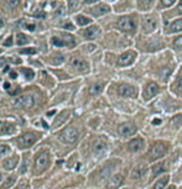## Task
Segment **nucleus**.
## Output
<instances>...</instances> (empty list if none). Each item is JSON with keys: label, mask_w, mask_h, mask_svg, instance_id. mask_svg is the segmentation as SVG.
I'll list each match as a JSON object with an SVG mask.
<instances>
[{"label": "nucleus", "mask_w": 182, "mask_h": 189, "mask_svg": "<svg viewBox=\"0 0 182 189\" xmlns=\"http://www.w3.org/2000/svg\"><path fill=\"white\" fill-rule=\"evenodd\" d=\"M79 137V131L75 126H68L66 127L61 134H60V140L65 143H75Z\"/></svg>", "instance_id": "nucleus-1"}, {"label": "nucleus", "mask_w": 182, "mask_h": 189, "mask_svg": "<svg viewBox=\"0 0 182 189\" xmlns=\"http://www.w3.org/2000/svg\"><path fill=\"white\" fill-rule=\"evenodd\" d=\"M50 163V153L47 151H44L41 152L35 160V167H33V172L35 173H41L45 169L48 167Z\"/></svg>", "instance_id": "nucleus-2"}, {"label": "nucleus", "mask_w": 182, "mask_h": 189, "mask_svg": "<svg viewBox=\"0 0 182 189\" xmlns=\"http://www.w3.org/2000/svg\"><path fill=\"white\" fill-rule=\"evenodd\" d=\"M166 151H167V146H166L165 142H160V141L159 142H155L152 145V147L150 148V151H149V158L151 161L159 160L162 156H165Z\"/></svg>", "instance_id": "nucleus-3"}, {"label": "nucleus", "mask_w": 182, "mask_h": 189, "mask_svg": "<svg viewBox=\"0 0 182 189\" xmlns=\"http://www.w3.org/2000/svg\"><path fill=\"white\" fill-rule=\"evenodd\" d=\"M117 26L119 30L125 31V32H130L135 30V22L130 16H121L117 21Z\"/></svg>", "instance_id": "nucleus-4"}, {"label": "nucleus", "mask_w": 182, "mask_h": 189, "mask_svg": "<svg viewBox=\"0 0 182 189\" xmlns=\"http://www.w3.org/2000/svg\"><path fill=\"white\" fill-rule=\"evenodd\" d=\"M36 139L37 137H36L35 134H32V132H26V134H23L17 139V145H19L20 148H29L36 142Z\"/></svg>", "instance_id": "nucleus-5"}, {"label": "nucleus", "mask_w": 182, "mask_h": 189, "mask_svg": "<svg viewBox=\"0 0 182 189\" xmlns=\"http://www.w3.org/2000/svg\"><path fill=\"white\" fill-rule=\"evenodd\" d=\"M118 132L121 137H130V136L135 135L136 126L131 122H124L118 127Z\"/></svg>", "instance_id": "nucleus-6"}, {"label": "nucleus", "mask_w": 182, "mask_h": 189, "mask_svg": "<svg viewBox=\"0 0 182 189\" xmlns=\"http://www.w3.org/2000/svg\"><path fill=\"white\" fill-rule=\"evenodd\" d=\"M135 57H136V53H135L134 51L124 52V53L120 56V57L118 58L117 63H118V66H121V67H124V66H129V64H131V63L134 62Z\"/></svg>", "instance_id": "nucleus-7"}, {"label": "nucleus", "mask_w": 182, "mask_h": 189, "mask_svg": "<svg viewBox=\"0 0 182 189\" xmlns=\"http://www.w3.org/2000/svg\"><path fill=\"white\" fill-rule=\"evenodd\" d=\"M14 104L16 106H20V108H32L35 104L33 97L32 95H20L19 98H16L14 100Z\"/></svg>", "instance_id": "nucleus-8"}, {"label": "nucleus", "mask_w": 182, "mask_h": 189, "mask_svg": "<svg viewBox=\"0 0 182 189\" xmlns=\"http://www.w3.org/2000/svg\"><path fill=\"white\" fill-rule=\"evenodd\" d=\"M71 66L79 72H87L89 69L88 62L81 57H72L71 58Z\"/></svg>", "instance_id": "nucleus-9"}, {"label": "nucleus", "mask_w": 182, "mask_h": 189, "mask_svg": "<svg viewBox=\"0 0 182 189\" xmlns=\"http://www.w3.org/2000/svg\"><path fill=\"white\" fill-rule=\"evenodd\" d=\"M118 93L120 94L121 97H125V98H134L136 95L135 88L131 87V85H129V84H121L118 88Z\"/></svg>", "instance_id": "nucleus-10"}, {"label": "nucleus", "mask_w": 182, "mask_h": 189, "mask_svg": "<svg viewBox=\"0 0 182 189\" xmlns=\"http://www.w3.org/2000/svg\"><path fill=\"white\" fill-rule=\"evenodd\" d=\"M124 180V176L121 173H117L114 176H112L110 178H109L108 183H107V189H117L121 185Z\"/></svg>", "instance_id": "nucleus-11"}, {"label": "nucleus", "mask_w": 182, "mask_h": 189, "mask_svg": "<svg viewBox=\"0 0 182 189\" xmlns=\"http://www.w3.org/2000/svg\"><path fill=\"white\" fill-rule=\"evenodd\" d=\"M146 172H148V167L146 166H145V164H138V166L134 167V169L131 171L130 177H131V179L136 180V179H140L141 177H144L145 174H146Z\"/></svg>", "instance_id": "nucleus-12"}, {"label": "nucleus", "mask_w": 182, "mask_h": 189, "mask_svg": "<svg viewBox=\"0 0 182 189\" xmlns=\"http://www.w3.org/2000/svg\"><path fill=\"white\" fill-rule=\"evenodd\" d=\"M107 149V142L103 139H97L92 143V151L94 155H102Z\"/></svg>", "instance_id": "nucleus-13"}, {"label": "nucleus", "mask_w": 182, "mask_h": 189, "mask_svg": "<svg viewBox=\"0 0 182 189\" xmlns=\"http://www.w3.org/2000/svg\"><path fill=\"white\" fill-rule=\"evenodd\" d=\"M159 90H160V88H159V85H157L155 82L148 83V85L145 87V93H144L145 99H150V98L155 97L156 94L159 93Z\"/></svg>", "instance_id": "nucleus-14"}, {"label": "nucleus", "mask_w": 182, "mask_h": 189, "mask_svg": "<svg viewBox=\"0 0 182 189\" xmlns=\"http://www.w3.org/2000/svg\"><path fill=\"white\" fill-rule=\"evenodd\" d=\"M142 25H144V31L145 32H146V33H151V32L155 31V29L157 26V22H156V20H155L154 17L148 16V17H145Z\"/></svg>", "instance_id": "nucleus-15"}, {"label": "nucleus", "mask_w": 182, "mask_h": 189, "mask_svg": "<svg viewBox=\"0 0 182 189\" xmlns=\"http://www.w3.org/2000/svg\"><path fill=\"white\" fill-rule=\"evenodd\" d=\"M19 161H20L19 156H11L3 162V167L6 169V171H12V169H15L16 166L19 164Z\"/></svg>", "instance_id": "nucleus-16"}, {"label": "nucleus", "mask_w": 182, "mask_h": 189, "mask_svg": "<svg viewBox=\"0 0 182 189\" xmlns=\"http://www.w3.org/2000/svg\"><path fill=\"white\" fill-rule=\"evenodd\" d=\"M144 147V140L142 139H133L129 143H128V148L130 152H139L140 149H142Z\"/></svg>", "instance_id": "nucleus-17"}, {"label": "nucleus", "mask_w": 182, "mask_h": 189, "mask_svg": "<svg viewBox=\"0 0 182 189\" xmlns=\"http://www.w3.org/2000/svg\"><path fill=\"white\" fill-rule=\"evenodd\" d=\"M100 35V29L98 26H90L84 31V37L87 40H94Z\"/></svg>", "instance_id": "nucleus-18"}, {"label": "nucleus", "mask_w": 182, "mask_h": 189, "mask_svg": "<svg viewBox=\"0 0 182 189\" xmlns=\"http://www.w3.org/2000/svg\"><path fill=\"white\" fill-rule=\"evenodd\" d=\"M69 118V111H67V110H65V111H62L61 114L54 119V121H53V126H61L62 124H65V121L67 120Z\"/></svg>", "instance_id": "nucleus-19"}, {"label": "nucleus", "mask_w": 182, "mask_h": 189, "mask_svg": "<svg viewBox=\"0 0 182 189\" xmlns=\"http://www.w3.org/2000/svg\"><path fill=\"white\" fill-rule=\"evenodd\" d=\"M109 11H110V8H109L108 5H105V4H102V5L96 6V8L92 10V14L96 15V16H100V15H104V14H107V12H109Z\"/></svg>", "instance_id": "nucleus-20"}, {"label": "nucleus", "mask_w": 182, "mask_h": 189, "mask_svg": "<svg viewBox=\"0 0 182 189\" xmlns=\"http://www.w3.org/2000/svg\"><path fill=\"white\" fill-rule=\"evenodd\" d=\"M167 162H162V163H157L155 166H152V173L154 176H159L161 173H163L167 169Z\"/></svg>", "instance_id": "nucleus-21"}, {"label": "nucleus", "mask_w": 182, "mask_h": 189, "mask_svg": "<svg viewBox=\"0 0 182 189\" xmlns=\"http://www.w3.org/2000/svg\"><path fill=\"white\" fill-rule=\"evenodd\" d=\"M19 3H20V0H4V8L6 10L12 11L19 6Z\"/></svg>", "instance_id": "nucleus-22"}, {"label": "nucleus", "mask_w": 182, "mask_h": 189, "mask_svg": "<svg viewBox=\"0 0 182 189\" xmlns=\"http://www.w3.org/2000/svg\"><path fill=\"white\" fill-rule=\"evenodd\" d=\"M167 182H169V177H167V176H163V177H161V178L155 183V185L152 187V189H163V188L167 185Z\"/></svg>", "instance_id": "nucleus-23"}, {"label": "nucleus", "mask_w": 182, "mask_h": 189, "mask_svg": "<svg viewBox=\"0 0 182 189\" xmlns=\"http://www.w3.org/2000/svg\"><path fill=\"white\" fill-rule=\"evenodd\" d=\"M182 30V17L178 19V20L173 21L171 25H170V29H169V32H178Z\"/></svg>", "instance_id": "nucleus-24"}, {"label": "nucleus", "mask_w": 182, "mask_h": 189, "mask_svg": "<svg viewBox=\"0 0 182 189\" xmlns=\"http://www.w3.org/2000/svg\"><path fill=\"white\" fill-rule=\"evenodd\" d=\"M103 90V84L102 83H96L89 88V94L90 95H98L99 93H102Z\"/></svg>", "instance_id": "nucleus-25"}, {"label": "nucleus", "mask_w": 182, "mask_h": 189, "mask_svg": "<svg viewBox=\"0 0 182 189\" xmlns=\"http://www.w3.org/2000/svg\"><path fill=\"white\" fill-rule=\"evenodd\" d=\"M62 40L65 42V46H67V47H73L76 45V40H75V37L72 36V35H65V36H62Z\"/></svg>", "instance_id": "nucleus-26"}, {"label": "nucleus", "mask_w": 182, "mask_h": 189, "mask_svg": "<svg viewBox=\"0 0 182 189\" xmlns=\"http://www.w3.org/2000/svg\"><path fill=\"white\" fill-rule=\"evenodd\" d=\"M29 41H30L29 37H27L25 33H17V36H16V42H17V45H19V46L26 45Z\"/></svg>", "instance_id": "nucleus-27"}, {"label": "nucleus", "mask_w": 182, "mask_h": 189, "mask_svg": "<svg viewBox=\"0 0 182 189\" xmlns=\"http://www.w3.org/2000/svg\"><path fill=\"white\" fill-rule=\"evenodd\" d=\"M76 20H77V24L81 25V26H86V25L90 24V19H88V17H86L83 15H78L76 17Z\"/></svg>", "instance_id": "nucleus-28"}, {"label": "nucleus", "mask_w": 182, "mask_h": 189, "mask_svg": "<svg viewBox=\"0 0 182 189\" xmlns=\"http://www.w3.org/2000/svg\"><path fill=\"white\" fill-rule=\"evenodd\" d=\"M15 182H16V177L12 174V176H10L6 180H5V183H4V185H3V189H9V188H11L14 184H15Z\"/></svg>", "instance_id": "nucleus-29"}, {"label": "nucleus", "mask_w": 182, "mask_h": 189, "mask_svg": "<svg viewBox=\"0 0 182 189\" xmlns=\"http://www.w3.org/2000/svg\"><path fill=\"white\" fill-rule=\"evenodd\" d=\"M181 124H182V115H177L170 121V125L173 127H178V126H181Z\"/></svg>", "instance_id": "nucleus-30"}, {"label": "nucleus", "mask_w": 182, "mask_h": 189, "mask_svg": "<svg viewBox=\"0 0 182 189\" xmlns=\"http://www.w3.org/2000/svg\"><path fill=\"white\" fill-rule=\"evenodd\" d=\"M51 42H52L53 46H56V47H63L65 46V42L62 40V37H52Z\"/></svg>", "instance_id": "nucleus-31"}, {"label": "nucleus", "mask_w": 182, "mask_h": 189, "mask_svg": "<svg viewBox=\"0 0 182 189\" xmlns=\"http://www.w3.org/2000/svg\"><path fill=\"white\" fill-rule=\"evenodd\" d=\"M23 73L25 74L26 79H29V81L33 79V77H35V72H33L32 69H30V68H24V69H23Z\"/></svg>", "instance_id": "nucleus-32"}, {"label": "nucleus", "mask_w": 182, "mask_h": 189, "mask_svg": "<svg viewBox=\"0 0 182 189\" xmlns=\"http://www.w3.org/2000/svg\"><path fill=\"white\" fill-rule=\"evenodd\" d=\"M140 9H149L150 5L152 4V0H138Z\"/></svg>", "instance_id": "nucleus-33"}, {"label": "nucleus", "mask_w": 182, "mask_h": 189, "mask_svg": "<svg viewBox=\"0 0 182 189\" xmlns=\"http://www.w3.org/2000/svg\"><path fill=\"white\" fill-rule=\"evenodd\" d=\"M63 61H65V58H63V56H62V54H56V56H53L52 60H51V62H52L53 64H61Z\"/></svg>", "instance_id": "nucleus-34"}, {"label": "nucleus", "mask_w": 182, "mask_h": 189, "mask_svg": "<svg viewBox=\"0 0 182 189\" xmlns=\"http://www.w3.org/2000/svg\"><path fill=\"white\" fill-rule=\"evenodd\" d=\"M65 14H66L65 6H60V8H57L56 11H54V17H62Z\"/></svg>", "instance_id": "nucleus-35"}, {"label": "nucleus", "mask_w": 182, "mask_h": 189, "mask_svg": "<svg viewBox=\"0 0 182 189\" xmlns=\"http://www.w3.org/2000/svg\"><path fill=\"white\" fill-rule=\"evenodd\" d=\"M10 152V147L8 145H0V156H4Z\"/></svg>", "instance_id": "nucleus-36"}, {"label": "nucleus", "mask_w": 182, "mask_h": 189, "mask_svg": "<svg viewBox=\"0 0 182 189\" xmlns=\"http://www.w3.org/2000/svg\"><path fill=\"white\" fill-rule=\"evenodd\" d=\"M78 4H79L78 0H68V6H69V10L71 11H73L78 6Z\"/></svg>", "instance_id": "nucleus-37"}, {"label": "nucleus", "mask_w": 182, "mask_h": 189, "mask_svg": "<svg viewBox=\"0 0 182 189\" xmlns=\"http://www.w3.org/2000/svg\"><path fill=\"white\" fill-rule=\"evenodd\" d=\"M173 46L178 50H182V36H178L177 39L173 41Z\"/></svg>", "instance_id": "nucleus-38"}, {"label": "nucleus", "mask_w": 182, "mask_h": 189, "mask_svg": "<svg viewBox=\"0 0 182 189\" xmlns=\"http://www.w3.org/2000/svg\"><path fill=\"white\" fill-rule=\"evenodd\" d=\"M20 53H23V54H35L36 48H24V50L20 51Z\"/></svg>", "instance_id": "nucleus-39"}, {"label": "nucleus", "mask_w": 182, "mask_h": 189, "mask_svg": "<svg viewBox=\"0 0 182 189\" xmlns=\"http://www.w3.org/2000/svg\"><path fill=\"white\" fill-rule=\"evenodd\" d=\"M175 87H176V91H177L178 94H182V78L177 81V83H176Z\"/></svg>", "instance_id": "nucleus-40"}, {"label": "nucleus", "mask_w": 182, "mask_h": 189, "mask_svg": "<svg viewBox=\"0 0 182 189\" xmlns=\"http://www.w3.org/2000/svg\"><path fill=\"white\" fill-rule=\"evenodd\" d=\"M175 2H176V0H161L162 5L165 6V8H167V6H171V5H172Z\"/></svg>", "instance_id": "nucleus-41"}, {"label": "nucleus", "mask_w": 182, "mask_h": 189, "mask_svg": "<svg viewBox=\"0 0 182 189\" xmlns=\"http://www.w3.org/2000/svg\"><path fill=\"white\" fill-rule=\"evenodd\" d=\"M24 29H26V30H29V31H35L36 25H35V24H25V25H24Z\"/></svg>", "instance_id": "nucleus-42"}, {"label": "nucleus", "mask_w": 182, "mask_h": 189, "mask_svg": "<svg viewBox=\"0 0 182 189\" xmlns=\"http://www.w3.org/2000/svg\"><path fill=\"white\" fill-rule=\"evenodd\" d=\"M29 188V183L26 182V180H23L20 184H19V187H17V189H27Z\"/></svg>", "instance_id": "nucleus-43"}, {"label": "nucleus", "mask_w": 182, "mask_h": 189, "mask_svg": "<svg viewBox=\"0 0 182 189\" xmlns=\"http://www.w3.org/2000/svg\"><path fill=\"white\" fill-rule=\"evenodd\" d=\"M3 131L4 132H12L14 131V127H12V125H4Z\"/></svg>", "instance_id": "nucleus-44"}, {"label": "nucleus", "mask_w": 182, "mask_h": 189, "mask_svg": "<svg viewBox=\"0 0 182 189\" xmlns=\"http://www.w3.org/2000/svg\"><path fill=\"white\" fill-rule=\"evenodd\" d=\"M65 30H75V26L73 25H72L71 22H67V24H65L63 26H62Z\"/></svg>", "instance_id": "nucleus-45"}, {"label": "nucleus", "mask_w": 182, "mask_h": 189, "mask_svg": "<svg viewBox=\"0 0 182 189\" xmlns=\"http://www.w3.org/2000/svg\"><path fill=\"white\" fill-rule=\"evenodd\" d=\"M35 16L37 17V19H44L46 16V14L45 12H41V11H37V12H35Z\"/></svg>", "instance_id": "nucleus-46"}, {"label": "nucleus", "mask_w": 182, "mask_h": 189, "mask_svg": "<svg viewBox=\"0 0 182 189\" xmlns=\"http://www.w3.org/2000/svg\"><path fill=\"white\" fill-rule=\"evenodd\" d=\"M5 46H11L12 45V37H8V40L4 42Z\"/></svg>", "instance_id": "nucleus-47"}, {"label": "nucleus", "mask_w": 182, "mask_h": 189, "mask_svg": "<svg viewBox=\"0 0 182 189\" xmlns=\"http://www.w3.org/2000/svg\"><path fill=\"white\" fill-rule=\"evenodd\" d=\"M5 63H6V58H0V68H2V67H4L5 66Z\"/></svg>", "instance_id": "nucleus-48"}, {"label": "nucleus", "mask_w": 182, "mask_h": 189, "mask_svg": "<svg viewBox=\"0 0 182 189\" xmlns=\"http://www.w3.org/2000/svg\"><path fill=\"white\" fill-rule=\"evenodd\" d=\"M10 78L11 79H16L17 78V73L16 72H10Z\"/></svg>", "instance_id": "nucleus-49"}, {"label": "nucleus", "mask_w": 182, "mask_h": 189, "mask_svg": "<svg viewBox=\"0 0 182 189\" xmlns=\"http://www.w3.org/2000/svg\"><path fill=\"white\" fill-rule=\"evenodd\" d=\"M10 88H11L10 83H9V82H5V83H4V89H5V90H9Z\"/></svg>", "instance_id": "nucleus-50"}, {"label": "nucleus", "mask_w": 182, "mask_h": 189, "mask_svg": "<svg viewBox=\"0 0 182 189\" xmlns=\"http://www.w3.org/2000/svg\"><path fill=\"white\" fill-rule=\"evenodd\" d=\"M4 25H5L4 19H3V17H0V27H4Z\"/></svg>", "instance_id": "nucleus-51"}, {"label": "nucleus", "mask_w": 182, "mask_h": 189, "mask_svg": "<svg viewBox=\"0 0 182 189\" xmlns=\"http://www.w3.org/2000/svg\"><path fill=\"white\" fill-rule=\"evenodd\" d=\"M84 2H86L87 4H90V3H96V2H98V0H84Z\"/></svg>", "instance_id": "nucleus-52"}, {"label": "nucleus", "mask_w": 182, "mask_h": 189, "mask_svg": "<svg viewBox=\"0 0 182 189\" xmlns=\"http://www.w3.org/2000/svg\"><path fill=\"white\" fill-rule=\"evenodd\" d=\"M178 11H180V12H182V0H181L180 4H178Z\"/></svg>", "instance_id": "nucleus-53"}, {"label": "nucleus", "mask_w": 182, "mask_h": 189, "mask_svg": "<svg viewBox=\"0 0 182 189\" xmlns=\"http://www.w3.org/2000/svg\"><path fill=\"white\" fill-rule=\"evenodd\" d=\"M42 125H44V127H45V129H48V125H47V124H46L44 120H42Z\"/></svg>", "instance_id": "nucleus-54"}, {"label": "nucleus", "mask_w": 182, "mask_h": 189, "mask_svg": "<svg viewBox=\"0 0 182 189\" xmlns=\"http://www.w3.org/2000/svg\"><path fill=\"white\" fill-rule=\"evenodd\" d=\"M53 114H54V111H53V110H52V111H48V112H47V115H53Z\"/></svg>", "instance_id": "nucleus-55"}, {"label": "nucleus", "mask_w": 182, "mask_h": 189, "mask_svg": "<svg viewBox=\"0 0 182 189\" xmlns=\"http://www.w3.org/2000/svg\"><path fill=\"white\" fill-rule=\"evenodd\" d=\"M160 122H161L160 120H154V124H155V125H157V124H160Z\"/></svg>", "instance_id": "nucleus-56"}, {"label": "nucleus", "mask_w": 182, "mask_h": 189, "mask_svg": "<svg viewBox=\"0 0 182 189\" xmlns=\"http://www.w3.org/2000/svg\"><path fill=\"white\" fill-rule=\"evenodd\" d=\"M169 189H176V188H175L173 185H171V187H169Z\"/></svg>", "instance_id": "nucleus-57"}, {"label": "nucleus", "mask_w": 182, "mask_h": 189, "mask_svg": "<svg viewBox=\"0 0 182 189\" xmlns=\"http://www.w3.org/2000/svg\"><path fill=\"white\" fill-rule=\"evenodd\" d=\"M0 182H2V173H0Z\"/></svg>", "instance_id": "nucleus-58"}, {"label": "nucleus", "mask_w": 182, "mask_h": 189, "mask_svg": "<svg viewBox=\"0 0 182 189\" xmlns=\"http://www.w3.org/2000/svg\"><path fill=\"white\" fill-rule=\"evenodd\" d=\"M0 53H2V50H0Z\"/></svg>", "instance_id": "nucleus-59"}]
</instances>
